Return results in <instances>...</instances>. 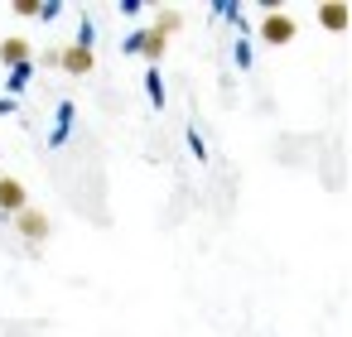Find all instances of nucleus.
<instances>
[{"label":"nucleus","instance_id":"obj_1","mask_svg":"<svg viewBox=\"0 0 352 337\" xmlns=\"http://www.w3.org/2000/svg\"><path fill=\"white\" fill-rule=\"evenodd\" d=\"M294 34H299V25H294V15H285V10H265V20H261V39L265 44H294Z\"/></svg>","mask_w":352,"mask_h":337},{"label":"nucleus","instance_id":"obj_2","mask_svg":"<svg viewBox=\"0 0 352 337\" xmlns=\"http://www.w3.org/2000/svg\"><path fill=\"white\" fill-rule=\"evenodd\" d=\"M58 68H63V73H73V78H87V73L97 68V54H92V44L82 39V44H68V49H58Z\"/></svg>","mask_w":352,"mask_h":337},{"label":"nucleus","instance_id":"obj_3","mask_svg":"<svg viewBox=\"0 0 352 337\" xmlns=\"http://www.w3.org/2000/svg\"><path fill=\"white\" fill-rule=\"evenodd\" d=\"M10 222H15V231H20L30 246L49 241V231H54V226H49V212H39V207H25V212H15Z\"/></svg>","mask_w":352,"mask_h":337},{"label":"nucleus","instance_id":"obj_4","mask_svg":"<svg viewBox=\"0 0 352 337\" xmlns=\"http://www.w3.org/2000/svg\"><path fill=\"white\" fill-rule=\"evenodd\" d=\"M131 49H135L145 63H164V49H169V39H164L160 30H150V25H145V30L131 39Z\"/></svg>","mask_w":352,"mask_h":337},{"label":"nucleus","instance_id":"obj_5","mask_svg":"<svg viewBox=\"0 0 352 337\" xmlns=\"http://www.w3.org/2000/svg\"><path fill=\"white\" fill-rule=\"evenodd\" d=\"M25 207H30L25 183H20V178H0V212H6V217H15V212H25Z\"/></svg>","mask_w":352,"mask_h":337},{"label":"nucleus","instance_id":"obj_6","mask_svg":"<svg viewBox=\"0 0 352 337\" xmlns=\"http://www.w3.org/2000/svg\"><path fill=\"white\" fill-rule=\"evenodd\" d=\"M30 58H34L30 39H20V34H10V39H0V63H6V68H30Z\"/></svg>","mask_w":352,"mask_h":337},{"label":"nucleus","instance_id":"obj_7","mask_svg":"<svg viewBox=\"0 0 352 337\" xmlns=\"http://www.w3.org/2000/svg\"><path fill=\"white\" fill-rule=\"evenodd\" d=\"M318 25H323L328 34H342V30H347V5H342V0H328V5H318Z\"/></svg>","mask_w":352,"mask_h":337},{"label":"nucleus","instance_id":"obj_8","mask_svg":"<svg viewBox=\"0 0 352 337\" xmlns=\"http://www.w3.org/2000/svg\"><path fill=\"white\" fill-rule=\"evenodd\" d=\"M150 30H160V34L169 39L174 30H184V15H179V10H155V25H150Z\"/></svg>","mask_w":352,"mask_h":337},{"label":"nucleus","instance_id":"obj_9","mask_svg":"<svg viewBox=\"0 0 352 337\" xmlns=\"http://www.w3.org/2000/svg\"><path fill=\"white\" fill-rule=\"evenodd\" d=\"M15 15H25V20H39V15H44V5H34V0H20V5H15Z\"/></svg>","mask_w":352,"mask_h":337}]
</instances>
